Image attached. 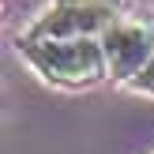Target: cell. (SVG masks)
<instances>
[{
  "label": "cell",
  "mask_w": 154,
  "mask_h": 154,
  "mask_svg": "<svg viewBox=\"0 0 154 154\" xmlns=\"http://www.w3.org/2000/svg\"><path fill=\"white\" fill-rule=\"evenodd\" d=\"M19 53L53 87L83 90L109 79V60H105L102 38H42V42L19 38Z\"/></svg>",
  "instance_id": "1"
},
{
  "label": "cell",
  "mask_w": 154,
  "mask_h": 154,
  "mask_svg": "<svg viewBox=\"0 0 154 154\" xmlns=\"http://www.w3.org/2000/svg\"><path fill=\"white\" fill-rule=\"evenodd\" d=\"M120 11L113 0H53L49 8L30 19V26L19 38L42 42V38H102L109 23H117Z\"/></svg>",
  "instance_id": "2"
},
{
  "label": "cell",
  "mask_w": 154,
  "mask_h": 154,
  "mask_svg": "<svg viewBox=\"0 0 154 154\" xmlns=\"http://www.w3.org/2000/svg\"><path fill=\"white\" fill-rule=\"evenodd\" d=\"M102 49L109 60V75L120 83H132L154 57V23L150 19H124L102 30Z\"/></svg>",
  "instance_id": "3"
},
{
  "label": "cell",
  "mask_w": 154,
  "mask_h": 154,
  "mask_svg": "<svg viewBox=\"0 0 154 154\" xmlns=\"http://www.w3.org/2000/svg\"><path fill=\"white\" fill-rule=\"evenodd\" d=\"M128 87H132V90H139V94H150V98H154V57L147 60V68H143V72L135 75L132 83H128Z\"/></svg>",
  "instance_id": "4"
}]
</instances>
